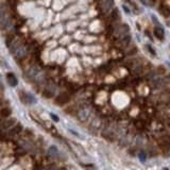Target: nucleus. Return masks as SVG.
Returning <instances> with one entry per match:
<instances>
[{
  "label": "nucleus",
  "instance_id": "obj_6",
  "mask_svg": "<svg viewBox=\"0 0 170 170\" xmlns=\"http://www.w3.org/2000/svg\"><path fill=\"white\" fill-rule=\"evenodd\" d=\"M16 122V119L15 118H10V119H3L2 121H0V129L2 130H8V129H11Z\"/></svg>",
  "mask_w": 170,
  "mask_h": 170
},
{
  "label": "nucleus",
  "instance_id": "obj_9",
  "mask_svg": "<svg viewBox=\"0 0 170 170\" xmlns=\"http://www.w3.org/2000/svg\"><path fill=\"white\" fill-rule=\"evenodd\" d=\"M11 114H12V109H9V107H3L2 109H0V121L9 118V116H11Z\"/></svg>",
  "mask_w": 170,
  "mask_h": 170
},
{
  "label": "nucleus",
  "instance_id": "obj_17",
  "mask_svg": "<svg viewBox=\"0 0 170 170\" xmlns=\"http://www.w3.org/2000/svg\"><path fill=\"white\" fill-rule=\"evenodd\" d=\"M1 105H2V100H0V107H1Z\"/></svg>",
  "mask_w": 170,
  "mask_h": 170
},
{
  "label": "nucleus",
  "instance_id": "obj_3",
  "mask_svg": "<svg viewBox=\"0 0 170 170\" xmlns=\"http://www.w3.org/2000/svg\"><path fill=\"white\" fill-rule=\"evenodd\" d=\"M12 52L14 53V55L16 57L21 59V57H26V54H27V52H28V48H27V46L23 44V43H21V44H19L18 46H17L16 48H15L14 50L12 51Z\"/></svg>",
  "mask_w": 170,
  "mask_h": 170
},
{
  "label": "nucleus",
  "instance_id": "obj_4",
  "mask_svg": "<svg viewBox=\"0 0 170 170\" xmlns=\"http://www.w3.org/2000/svg\"><path fill=\"white\" fill-rule=\"evenodd\" d=\"M19 97H20V100L26 104H33V103L36 102V99L31 94H28V92H19Z\"/></svg>",
  "mask_w": 170,
  "mask_h": 170
},
{
  "label": "nucleus",
  "instance_id": "obj_11",
  "mask_svg": "<svg viewBox=\"0 0 170 170\" xmlns=\"http://www.w3.org/2000/svg\"><path fill=\"white\" fill-rule=\"evenodd\" d=\"M154 34H155V36L158 38V40H163L165 37V31L164 29H163L161 26H158V27H156L155 29H154Z\"/></svg>",
  "mask_w": 170,
  "mask_h": 170
},
{
  "label": "nucleus",
  "instance_id": "obj_8",
  "mask_svg": "<svg viewBox=\"0 0 170 170\" xmlns=\"http://www.w3.org/2000/svg\"><path fill=\"white\" fill-rule=\"evenodd\" d=\"M21 130H23V126L18 123V124H16V126H13L12 128L10 129L8 135L10 137H15V136H17V135H18L19 133L21 132Z\"/></svg>",
  "mask_w": 170,
  "mask_h": 170
},
{
  "label": "nucleus",
  "instance_id": "obj_18",
  "mask_svg": "<svg viewBox=\"0 0 170 170\" xmlns=\"http://www.w3.org/2000/svg\"><path fill=\"white\" fill-rule=\"evenodd\" d=\"M164 170H169V169H168V168H165Z\"/></svg>",
  "mask_w": 170,
  "mask_h": 170
},
{
  "label": "nucleus",
  "instance_id": "obj_12",
  "mask_svg": "<svg viewBox=\"0 0 170 170\" xmlns=\"http://www.w3.org/2000/svg\"><path fill=\"white\" fill-rule=\"evenodd\" d=\"M113 5H114L113 0H104L102 8L104 10V12H109L112 10V8H113Z\"/></svg>",
  "mask_w": 170,
  "mask_h": 170
},
{
  "label": "nucleus",
  "instance_id": "obj_14",
  "mask_svg": "<svg viewBox=\"0 0 170 170\" xmlns=\"http://www.w3.org/2000/svg\"><path fill=\"white\" fill-rule=\"evenodd\" d=\"M122 9H123V11L127 13V14H129V15L131 14V10L128 8V5H127V4H123V5H122Z\"/></svg>",
  "mask_w": 170,
  "mask_h": 170
},
{
  "label": "nucleus",
  "instance_id": "obj_1",
  "mask_svg": "<svg viewBox=\"0 0 170 170\" xmlns=\"http://www.w3.org/2000/svg\"><path fill=\"white\" fill-rule=\"evenodd\" d=\"M29 77L32 79V80L36 81L37 83H40L44 81V72L40 69L38 67H33L31 70L29 71Z\"/></svg>",
  "mask_w": 170,
  "mask_h": 170
},
{
  "label": "nucleus",
  "instance_id": "obj_5",
  "mask_svg": "<svg viewBox=\"0 0 170 170\" xmlns=\"http://www.w3.org/2000/svg\"><path fill=\"white\" fill-rule=\"evenodd\" d=\"M90 113H92V111H90L89 107L85 106V107H82V109H79L78 112V118L80 121H86V120L89 118L90 116Z\"/></svg>",
  "mask_w": 170,
  "mask_h": 170
},
{
  "label": "nucleus",
  "instance_id": "obj_16",
  "mask_svg": "<svg viewBox=\"0 0 170 170\" xmlns=\"http://www.w3.org/2000/svg\"><path fill=\"white\" fill-rule=\"evenodd\" d=\"M50 116L54 121H59V117H57V115H54V114H50Z\"/></svg>",
  "mask_w": 170,
  "mask_h": 170
},
{
  "label": "nucleus",
  "instance_id": "obj_13",
  "mask_svg": "<svg viewBox=\"0 0 170 170\" xmlns=\"http://www.w3.org/2000/svg\"><path fill=\"white\" fill-rule=\"evenodd\" d=\"M48 153H49V155L52 156V158H57V156L59 155V150H57V148L55 147V146H51L48 150Z\"/></svg>",
  "mask_w": 170,
  "mask_h": 170
},
{
  "label": "nucleus",
  "instance_id": "obj_7",
  "mask_svg": "<svg viewBox=\"0 0 170 170\" xmlns=\"http://www.w3.org/2000/svg\"><path fill=\"white\" fill-rule=\"evenodd\" d=\"M69 99H70L69 95H68L67 92H63V94H61L60 96L57 97L55 103L59 105H63V104H65V103H67L68 101H69Z\"/></svg>",
  "mask_w": 170,
  "mask_h": 170
},
{
  "label": "nucleus",
  "instance_id": "obj_10",
  "mask_svg": "<svg viewBox=\"0 0 170 170\" xmlns=\"http://www.w3.org/2000/svg\"><path fill=\"white\" fill-rule=\"evenodd\" d=\"M6 81H8V83L11 86H16L17 83H18L17 78L15 77V75L13 74V72H9V74L6 75Z\"/></svg>",
  "mask_w": 170,
  "mask_h": 170
},
{
  "label": "nucleus",
  "instance_id": "obj_2",
  "mask_svg": "<svg viewBox=\"0 0 170 170\" xmlns=\"http://www.w3.org/2000/svg\"><path fill=\"white\" fill-rule=\"evenodd\" d=\"M158 147L163 152H168L170 150V136L169 135H164L160 137L158 141Z\"/></svg>",
  "mask_w": 170,
  "mask_h": 170
},
{
  "label": "nucleus",
  "instance_id": "obj_15",
  "mask_svg": "<svg viewBox=\"0 0 170 170\" xmlns=\"http://www.w3.org/2000/svg\"><path fill=\"white\" fill-rule=\"evenodd\" d=\"M147 49H148V51H149V52H151L153 55H155V54H156V53H155V51L153 50V48H152V47L150 46V45H147Z\"/></svg>",
  "mask_w": 170,
  "mask_h": 170
}]
</instances>
